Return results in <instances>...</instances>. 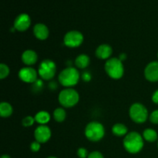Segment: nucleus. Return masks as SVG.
<instances>
[{
  "label": "nucleus",
  "mask_w": 158,
  "mask_h": 158,
  "mask_svg": "<svg viewBox=\"0 0 158 158\" xmlns=\"http://www.w3.org/2000/svg\"><path fill=\"white\" fill-rule=\"evenodd\" d=\"M123 148L130 154H137L143 148L144 141L143 136L138 132L132 131L127 134L123 139Z\"/></svg>",
  "instance_id": "nucleus-1"
},
{
  "label": "nucleus",
  "mask_w": 158,
  "mask_h": 158,
  "mask_svg": "<svg viewBox=\"0 0 158 158\" xmlns=\"http://www.w3.org/2000/svg\"><path fill=\"white\" fill-rule=\"evenodd\" d=\"M80 74L77 68L68 66L60 72L58 80L62 86L66 88H72L79 83Z\"/></svg>",
  "instance_id": "nucleus-2"
},
{
  "label": "nucleus",
  "mask_w": 158,
  "mask_h": 158,
  "mask_svg": "<svg viewBox=\"0 0 158 158\" xmlns=\"http://www.w3.org/2000/svg\"><path fill=\"white\" fill-rule=\"evenodd\" d=\"M104 69L106 74L114 80H119L122 78L124 74V66L123 62L119 58H110L105 63Z\"/></svg>",
  "instance_id": "nucleus-3"
},
{
  "label": "nucleus",
  "mask_w": 158,
  "mask_h": 158,
  "mask_svg": "<svg viewBox=\"0 0 158 158\" xmlns=\"http://www.w3.org/2000/svg\"><path fill=\"white\" fill-rule=\"evenodd\" d=\"M84 134L86 138L89 141L98 142L104 137L105 128L103 125L100 122H89L86 126Z\"/></svg>",
  "instance_id": "nucleus-4"
},
{
  "label": "nucleus",
  "mask_w": 158,
  "mask_h": 158,
  "mask_svg": "<svg viewBox=\"0 0 158 158\" xmlns=\"http://www.w3.org/2000/svg\"><path fill=\"white\" fill-rule=\"evenodd\" d=\"M58 100L62 106L70 108L78 103L80 95L76 89L73 88H66L60 93Z\"/></svg>",
  "instance_id": "nucleus-5"
},
{
  "label": "nucleus",
  "mask_w": 158,
  "mask_h": 158,
  "mask_svg": "<svg viewBox=\"0 0 158 158\" xmlns=\"http://www.w3.org/2000/svg\"><path fill=\"white\" fill-rule=\"evenodd\" d=\"M129 115L134 123H143L148 119V110L142 103H134L130 107Z\"/></svg>",
  "instance_id": "nucleus-6"
},
{
  "label": "nucleus",
  "mask_w": 158,
  "mask_h": 158,
  "mask_svg": "<svg viewBox=\"0 0 158 158\" xmlns=\"http://www.w3.org/2000/svg\"><path fill=\"white\" fill-rule=\"evenodd\" d=\"M56 65L52 60H44L40 63L38 68V74L42 80H50L55 77Z\"/></svg>",
  "instance_id": "nucleus-7"
},
{
  "label": "nucleus",
  "mask_w": 158,
  "mask_h": 158,
  "mask_svg": "<svg viewBox=\"0 0 158 158\" xmlns=\"http://www.w3.org/2000/svg\"><path fill=\"white\" fill-rule=\"evenodd\" d=\"M84 40L83 35L77 30L69 31L63 37V43L66 46L70 48H76L82 45Z\"/></svg>",
  "instance_id": "nucleus-8"
},
{
  "label": "nucleus",
  "mask_w": 158,
  "mask_h": 158,
  "mask_svg": "<svg viewBox=\"0 0 158 158\" xmlns=\"http://www.w3.org/2000/svg\"><path fill=\"white\" fill-rule=\"evenodd\" d=\"M19 77L24 83H34L38 80V71L31 66H26L19 71Z\"/></svg>",
  "instance_id": "nucleus-9"
},
{
  "label": "nucleus",
  "mask_w": 158,
  "mask_h": 158,
  "mask_svg": "<svg viewBox=\"0 0 158 158\" xmlns=\"http://www.w3.org/2000/svg\"><path fill=\"white\" fill-rule=\"evenodd\" d=\"M52 136L50 128L46 125H40L35 128L34 131L35 140L40 142V143H45L49 140Z\"/></svg>",
  "instance_id": "nucleus-10"
},
{
  "label": "nucleus",
  "mask_w": 158,
  "mask_h": 158,
  "mask_svg": "<svg viewBox=\"0 0 158 158\" xmlns=\"http://www.w3.org/2000/svg\"><path fill=\"white\" fill-rule=\"evenodd\" d=\"M31 26V18L28 14L22 13L14 21V29L19 32H25Z\"/></svg>",
  "instance_id": "nucleus-11"
},
{
  "label": "nucleus",
  "mask_w": 158,
  "mask_h": 158,
  "mask_svg": "<svg viewBox=\"0 0 158 158\" xmlns=\"http://www.w3.org/2000/svg\"><path fill=\"white\" fill-rule=\"evenodd\" d=\"M144 77L150 82H158V61H152L147 65L144 69Z\"/></svg>",
  "instance_id": "nucleus-12"
},
{
  "label": "nucleus",
  "mask_w": 158,
  "mask_h": 158,
  "mask_svg": "<svg viewBox=\"0 0 158 158\" xmlns=\"http://www.w3.org/2000/svg\"><path fill=\"white\" fill-rule=\"evenodd\" d=\"M95 53L100 60H109L113 53V49L110 45L101 44L97 48Z\"/></svg>",
  "instance_id": "nucleus-13"
},
{
  "label": "nucleus",
  "mask_w": 158,
  "mask_h": 158,
  "mask_svg": "<svg viewBox=\"0 0 158 158\" xmlns=\"http://www.w3.org/2000/svg\"><path fill=\"white\" fill-rule=\"evenodd\" d=\"M33 34L38 40H45L49 37V30L43 23H37L33 27Z\"/></svg>",
  "instance_id": "nucleus-14"
},
{
  "label": "nucleus",
  "mask_w": 158,
  "mask_h": 158,
  "mask_svg": "<svg viewBox=\"0 0 158 158\" xmlns=\"http://www.w3.org/2000/svg\"><path fill=\"white\" fill-rule=\"evenodd\" d=\"M21 59L25 65H26L27 66H30L36 63L37 60H38V55L34 50L27 49L23 52Z\"/></svg>",
  "instance_id": "nucleus-15"
},
{
  "label": "nucleus",
  "mask_w": 158,
  "mask_h": 158,
  "mask_svg": "<svg viewBox=\"0 0 158 158\" xmlns=\"http://www.w3.org/2000/svg\"><path fill=\"white\" fill-rule=\"evenodd\" d=\"M90 63V59L86 54H80L75 60V65L79 69H85L87 67Z\"/></svg>",
  "instance_id": "nucleus-16"
},
{
  "label": "nucleus",
  "mask_w": 158,
  "mask_h": 158,
  "mask_svg": "<svg viewBox=\"0 0 158 158\" xmlns=\"http://www.w3.org/2000/svg\"><path fill=\"white\" fill-rule=\"evenodd\" d=\"M34 117H35V122H37L40 125H46L51 119L50 114L47 111L45 110L38 112Z\"/></svg>",
  "instance_id": "nucleus-17"
},
{
  "label": "nucleus",
  "mask_w": 158,
  "mask_h": 158,
  "mask_svg": "<svg viewBox=\"0 0 158 158\" xmlns=\"http://www.w3.org/2000/svg\"><path fill=\"white\" fill-rule=\"evenodd\" d=\"M13 113V107L8 102H2L0 103V116L2 118L9 117Z\"/></svg>",
  "instance_id": "nucleus-18"
},
{
  "label": "nucleus",
  "mask_w": 158,
  "mask_h": 158,
  "mask_svg": "<svg viewBox=\"0 0 158 158\" xmlns=\"http://www.w3.org/2000/svg\"><path fill=\"white\" fill-rule=\"evenodd\" d=\"M112 132L117 137H125L128 134V129L126 125L117 123L113 126Z\"/></svg>",
  "instance_id": "nucleus-19"
},
{
  "label": "nucleus",
  "mask_w": 158,
  "mask_h": 158,
  "mask_svg": "<svg viewBox=\"0 0 158 158\" xmlns=\"http://www.w3.org/2000/svg\"><path fill=\"white\" fill-rule=\"evenodd\" d=\"M143 138L146 141L150 142V143H153L155 142L158 138V134L157 131H154L152 128H147L143 131Z\"/></svg>",
  "instance_id": "nucleus-20"
},
{
  "label": "nucleus",
  "mask_w": 158,
  "mask_h": 158,
  "mask_svg": "<svg viewBox=\"0 0 158 158\" xmlns=\"http://www.w3.org/2000/svg\"><path fill=\"white\" fill-rule=\"evenodd\" d=\"M53 119L58 123H62L65 120L66 117V112L63 108L58 107L55 109L53 111V114H52Z\"/></svg>",
  "instance_id": "nucleus-21"
},
{
  "label": "nucleus",
  "mask_w": 158,
  "mask_h": 158,
  "mask_svg": "<svg viewBox=\"0 0 158 158\" xmlns=\"http://www.w3.org/2000/svg\"><path fill=\"white\" fill-rule=\"evenodd\" d=\"M9 73H10V69L9 66L5 63H1L0 64V79L3 80L6 78L9 75Z\"/></svg>",
  "instance_id": "nucleus-22"
},
{
  "label": "nucleus",
  "mask_w": 158,
  "mask_h": 158,
  "mask_svg": "<svg viewBox=\"0 0 158 158\" xmlns=\"http://www.w3.org/2000/svg\"><path fill=\"white\" fill-rule=\"evenodd\" d=\"M35 117H32V116H27V117H24L23 119V121H22V123L24 127H31L33 125V123H35Z\"/></svg>",
  "instance_id": "nucleus-23"
},
{
  "label": "nucleus",
  "mask_w": 158,
  "mask_h": 158,
  "mask_svg": "<svg viewBox=\"0 0 158 158\" xmlns=\"http://www.w3.org/2000/svg\"><path fill=\"white\" fill-rule=\"evenodd\" d=\"M149 120L154 124H158V110L153 111L149 116Z\"/></svg>",
  "instance_id": "nucleus-24"
},
{
  "label": "nucleus",
  "mask_w": 158,
  "mask_h": 158,
  "mask_svg": "<svg viewBox=\"0 0 158 158\" xmlns=\"http://www.w3.org/2000/svg\"><path fill=\"white\" fill-rule=\"evenodd\" d=\"M77 155L80 158H87L89 154H88V151L86 148H80L77 151Z\"/></svg>",
  "instance_id": "nucleus-25"
},
{
  "label": "nucleus",
  "mask_w": 158,
  "mask_h": 158,
  "mask_svg": "<svg viewBox=\"0 0 158 158\" xmlns=\"http://www.w3.org/2000/svg\"><path fill=\"white\" fill-rule=\"evenodd\" d=\"M40 148H41V143H40V142L35 140V141L31 143L30 150L32 152H38L40 150Z\"/></svg>",
  "instance_id": "nucleus-26"
},
{
  "label": "nucleus",
  "mask_w": 158,
  "mask_h": 158,
  "mask_svg": "<svg viewBox=\"0 0 158 158\" xmlns=\"http://www.w3.org/2000/svg\"><path fill=\"white\" fill-rule=\"evenodd\" d=\"M87 158H104V157L100 151H93L89 153Z\"/></svg>",
  "instance_id": "nucleus-27"
},
{
  "label": "nucleus",
  "mask_w": 158,
  "mask_h": 158,
  "mask_svg": "<svg viewBox=\"0 0 158 158\" xmlns=\"http://www.w3.org/2000/svg\"><path fill=\"white\" fill-rule=\"evenodd\" d=\"M81 79L84 82H89L91 79H92V76H91V74L89 72H84L82 73Z\"/></svg>",
  "instance_id": "nucleus-28"
},
{
  "label": "nucleus",
  "mask_w": 158,
  "mask_h": 158,
  "mask_svg": "<svg viewBox=\"0 0 158 158\" xmlns=\"http://www.w3.org/2000/svg\"><path fill=\"white\" fill-rule=\"evenodd\" d=\"M152 101L156 104H158V89L155 90L152 95Z\"/></svg>",
  "instance_id": "nucleus-29"
},
{
  "label": "nucleus",
  "mask_w": 158,
  "mask_h": 158,
  "mask_svg": "<svg viewBox=\"0 0 158 158\" xmlns=\"http://www.w3.org/2000/svg\"><path fill=\"white\" fill-rule=\"evenodd\" d=\"M118 58H119V60H121V61L123 62L127 59V55L125 53H121L120 56H119Z\"/></svg>",
  "instance_id": "nucleus-30"
},
{
  "label": "nucleus",
  "mask_w": 158,
  "mask_h": 158,
  "mask_svg": "<svg viewBox=\"0 0 158 158\" xmlns=\"http://www.w3.org/2000/svg\"><path fill=\"white\" fill-rule=\"evenodd\" d=\"M1 158H10L9 155H7V154H3Z\"/></svg>",
  "instance_id": "nucleus-31"
},
{
  "label": "nucleus",
  "mask_w": 158,
  "mask_h": 158,
  "mask_svg": "<svg viewBox=\"0 0 158 158\" xmlns=\"http://www.w3.org/2000/svg\"><path fill=\"white\" fill-rule=\"evenodd\" d=\"M47 158H57V157H52V156H51V157H48Z\"/></svg>",
  "instance_id": "nucleus-32"
},
{
  "label": "nucleus",
  "mask_w": 158,
  "mask_h": 158,
  "mask_svg": "<svg viewBox=\"0 0 158 158\" xmlns=\"http://www.w3.org/2000/svg\"><path fill=\"white\" fill-rule=\"evenodd\" d=\"M157 57H158V52H157Z\"/></svg>",
  "instance_id": "nucleus-33"
},
{
  "label": "nucleus",
  "mask_w": 158,
  "mask_h": 158,
  "mask_svg": "<svg viewBox=\"0 0 158 158\" xmlns=\"http://www.w3.org/2000/svg\"><path fill=\"white\" fill-rule=\"evenodd\" d=\"M157 148H158V143H157Z\"/></svg>",
  "instance_id": "nucleus-34"
}]
</instances>
